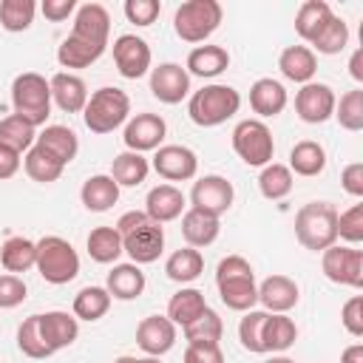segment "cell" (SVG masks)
<instances>
[{
  "mask_svg": "<svg viewBox=\"0 0 363 363\" xmlns=\"http://www.w3.org/2000/svg\"><path fill=\"white\" fill-rule=\"evenodd\" d=\"M233 199H235V190L233 184L218 176V173H207L201 179L193 182V190H190V204L193 210H201V213H210L216 218H221L230 207H233Z\"/></svg>",
  "mask_w": 363,
  "mask_h": 363,
  "instance_id": "obj_11",
  "label": "cell"
},
{
  "mask_svg": "<svg viewBox=\"0 0 363 363\" xmlns=\"http://www.w3.org/2000/svg\"><path fill=\"white\" fill-rule=\"evenodd\" d=\"M37 145L45 147L60 164H71L77 159V153H79V139L65 125H45L43 133L37 136Z\"/></svg>",
  "mask_w": 363,
  "mask_h": 363,
  "instance_id": "obj_29",
  "label": "cell"
},
{
  "mask_svg": "<svg viewBox=\"0 0 363 363\" xmlns=\"http://www.w3.org/2000/svg\"><path fill=\"white\" fill-rule=\"evenodd\" d=\"M71 34L85 40V43L108 48V37H111V14H108V9L102 3H82L77 9V14H74Z\"/></svg>",
  "mask_w": 363,
  "mask_h": 363,
  "instance_id": "obj_18",
  "label": "cell"
},
{
  "mask_svg": "<svg viewBox=\"0 0 363 363\" xmlns=\"http://www.w3.org/2000/svg\"><path fill=\"white\" fill-rule=\"evenodd\" d=\"M125 17H128V23H133V26H150V23H156V17H159V11H162V3L159 0H125Z\"/></svg>",
  "mask_w": 363,
  "mask_h": 363,
  "instance_id": "obj_50",
  "label": "cell"
},
{
  "mask_svg": "<svg viewBox=\"0 0 363 363\" xmlns=\"http://www.w3.org/2000/svg\"><path fill=\"white\" fill-rule=\"evenodd\" d=\"M113 62L125 79H139L150 68V45L136 34H119L113 40Z\"/></svg>",
  "mask_w": 363,
  "mask_h": 363,
  "instance_id": "obj_13",
  "label": "cell"
},
{
  "mask_svg": "<svg viewBox=\"0 0 363 363\" xmlns=\"http://www.w3.org/2000/svg\"><path fill=\"white\" fill-rule=\"evenodd\" d=\"M150 94L164 105H179L190 94V74L179 62H162L150 71Z\"/></svg>",
  "mask_w": 363,
  "mask_h": 363,
  "instance_id": "obj_15",
  "label": "cell"
},
{
  "mask_svg": "<svg viewBox=\"0 0 363 363\" xmlns=\"http://www.w3.org/2000/svg\"><path fill=\"white\" fill-rule=\"evenodd\" d=\"M332 17H335V14H332V6H329V3H323V0H306V3H301L298 14H295V31H298L301 40L312 43L315 34H318Z\"/></svg>",
  "mask_w": 363,
  "mask_h": 363,
  "instance_id": "obj_36",
  "label": "cell"
},
{
  "mask_svg": "<svg viewBox=\"0 0 363 363\" xmlns=\"http://www.w3.org/2000/svg\"><path fill=\"white\" fill-rule=\"evenodd\" d=\"M145 213L156 224L176 221L184 213V193L176 184H156L145 199Z\"/></svg>",
  "mask_w": 363,
  "mask_h": 363,
  "instance_id": "obj_21",
  "label": "cell"
},
{
  "mask_svg": "<svg viewBox=\"0 0 363 363\" xmlns=\"http://www.w3.org/2000/svg\"><path fill=\"white\" fill-rule=\"evenodd\" d=\"M79 199H82L85 210H91V213H105V210H111V207L119 201V184L111 179V173L88 176V179L82 182Z\"/></svg>",
  "mask_w": 363,
  "mask_h": 363,
  "instance_id": "obj_24",
  "label": "cell"
},
{
  "mask_svg": "<svg viewBox=\"0 0 363 363\" xmlns=\"http://www.w3.org/2000/svg\"><path fill=\"white\" fill-rule=\"evenodd\" d=\"M34 139H37V128L28 125L26 119H20L17 113L0 119V145L9 147V150H14L17 156L23 150H28L34 145Z\"/></svg>",
  "mask_w": 363,
  "mask_h": 363,
  "instance_id": "obj_42",
  "label": "cell"
},
{
  "mask_svg": "<svg viewBox=\"0 0 363 363\" xmlns=\"http://www.w3.org/2000/svg\"><path fill=\"white\" fill-rule=\"evenodd\" d=\"M102 54H105L102 45L85 43V40L68 34V37L60 43V48H57V62H60L62 68H88V65H94Z\"/></svg>",
  "mask_w": 363,
  "mask_h": 363,
  "instance_id": "obj_34",
  "label": "cell"
},
{
  "mask_svg": "<svg viewBox=\"0 0 363 363\" xmlns=\"http://www.w3.org/2000/svg\"><path fill=\"white\" fill-rule=\"evenodd\" d=\"M150 167L167 182H187L199 170V156L184 145H162L156 147Z\"/></svg>",
  "mask_w": 363,
  "mask_h": 363,
  "instance_id": "obj_14",
  "label": "cell"
},
{
  "mask_svg": "<svg viewBox=\"0 0 363 363\" xmlns=\"http://www.w3.org/2000/svg\"><path fill=\"white\" fill-rule=\"evenodd\" d=\"M113 363H136V357H130V354H122V357H116Z\"/></svg>",
  "mask_w": 363,
  "mask_h": 363,
  "instance_id": "obj_60",
  "label": "cell"
},
{
  "mask_svg": "<svg viewBox=\"0 0 363 363\" xmlns=\"http://www.w3.org/2000/svg\"><path fill=\"white\" fill-rule=\"evenodd\" d=\"M340 320H343V326H346V332L352 337H363V295H352L343 303Z\"/></svg>",
  "mask_w": 363,
  "mask_h": 363,
  "instance_id": "obj_52",
  "label": "cell"
},
{
  "mask_svg": "<svg viewBox=\"0 0 363 363\" xmlns=\"http://www.w3.org/2000/svg\"><path fill=\"white\" fill-rule=\"evenodd\" d=\"M26 281L20 278V275H11V272H6V275H0V309H14V306H20L23 301H26Z\"/></svg>",
  "mask_w": 363,
  "mask_h": 363,
  "instance_id": "obj_51",
  "label": "cell"
},
{
  "mask_svg": "<svg viewBox=\"0 0 363 363\" xmlns=\"http://www.w3.org/2000/svg\"><path fill=\"white\" fill-rule=\"evenodd\" d=\"M309 45H312V51H318V54H340V51L349 45V26H346L340 17H332V20L315 34V40H312Z\"/></svg>",
  "mask_w": 363,
  "mask_h": 363,
  "instance_id": "obj_46",
  "label": "cell"
},
{
  "mask_svg": "<svg viewBox=\"0 0 363 363\" xmlns=\"http://www.w3.org/2000/svg\"><path fill=\"white\" fill-rule=\"evenodd\" d=\"M0 264L6 267V272L20 275L28 272L37 264V241L26 238V235H11L6 238V244L0 247Z\"/></svg>",
  "mask_w": 363,
  "mask_h": 363,
  "instance_id": "obj_32",
  "label": "cell"
},
{
  "mask_svg": "<svg viewBox=\"0 0 363 363\" xmlns=\"http://www.w3.org/2000/svg\"><path fill=\"white\" fill-rule=\"evenodd\" d=\"M320 269L332 284L360 289L363 286V250L332 244L320 255Z\"/></svg>",
  "mask_w": 363,
  "mask_h": 363,
  "instance_id": "obj_10",
  "label": "cell"
},
{
  "mask_svg": "<svg viewBox=\"0 0 363 363\" xmlns=\"http://www.w3.org/2000/svg\"><path fill=\"white\" fill-rule=\"evenodd\" d=\"M136 343L147 357H162L176 343V326L167 320V315H147L136 326Z\"/></svg>",
  "mask_w": 363,
  "mask_h": 363,
  "instance_id": "obj_17",
  "label": "cell"
},
{
  "mask_svg": "<svg viewBox=\"0 0 363 363\" xmlns=\"http://www.w3.org/2000/svg\"><path fill=\"white\" fill-rule=\"evenodd\" d=\"M105 289L116 301H133L145 292V272L136 264H113L105 278Z\"/></svg>",
  "mask_w": 363,
  "mask_h": 363,
  "instance_id": "obj_27",
  "label": "cell"
},
{
  "mask_svg": "<svg viewBox=\"0 0 363 363\" xmlns=\"http://www.w3.org/2000/svg\"><path fill=\"white\" fill-rule=\"evenodd\" d=\"M85 247L96 264H116V258L122 255V235L116 233V227H94Z\"/></svg>",
  "mask_w": 363,
  "mask_h": 363,
  "instance_id": "obj_38",
  "label": "cell"
},
{
  "mask_svg": "<svg viewBox=\"0 0 363 363\" xmlns=\"http://www.w3.org/2000/svg\"><path fill=\"white\" fill-rule=\"evenodd\" d=\"M51 102L65 111V113H82L85 102H88V85L82 77L71 74V71H57L51 79Z\"/></svg>",
  "mask_w": 363,
  "mask_h": 363,
  "instance_id": "obj_20",
  "label": "cell"
},
{
  "mask_svg": "<svg viewBox=\"0 0 363 363\" xmlns=\"http://www.w3.org/2000/svg\"><path fill=\"white\" fill-rule=\"evenodd\" d=\"M221 233V221L210 213H201V210H187L182 213V235L187 241V247H210Z\"/></svg>",
  "mask_w": 363,
  "mask_h": 363,
  "instance_id": "obj_26",
  "label": "cell"
},
{
  "mask_svg": "<svg viewBox=\"0 0 363 363\" xmlns=\"http://www.w3.org/2000/svg\"><path fill=\"white\" fill-rule=\"evenodd\" d=\"M292 184H295V179H292V170H289L286 164L269 162V164L261 167L258 190H261L264 199H269V201H281V199H286V196L292 193Z\"/></svg>",
  "mask_w": 363,
  "mask_h": 363,
  "instance_id": "obj_40",
  "label": "cell"
},
{
  "mask_svg": "<svg viewBox=\"0 0 363 363\" xmlns=\"http://www.w3.org/2000/svg\"><path fill=\"white\" fill-rule=\"evenodd\" d=\"M216 286H218V298L227 309L235 312H250L258 303V284H255V272L250 267L247 258L241 255H227L218 261L216 267Z\"/></svg>",
  "mask_w": 363,
  "mask_h": 363,
  "instance_id": "obj_2",
  "label": "cell"
},
{
  "mask_svg": "<svg viewBox=\"0 0 363 363\" xmlns=\"http://www.w3.org/2000/svg\"><path fill=\"white\" fill-rule=\"evenodd\" d=\"M335 91L326 82H306L301 85V91L295 94V113L306 122V125H320L335 113Z\"/></svg>",
  "mask_w": 363,
  "mask_h": 363,
  "instance_id": "obj_12",
  "label": "cell"
},
{
  "mask_svg": "<svg viewBox=\"0 0 363 363\" xmlns=\"http://www.w3.org/2000/svg\"><path fill=\"white\" fill-rule=\"evenodd\" d=\"M298 298H301V289L289 275H269L258 286V303L269 315H286L298 303Z\"/></svg>",
  "mask_w": 363,
  "mask_h": 363,
  "instance_id": "obj_19",
  "label": "cell"
},
{
  "mask_svg": "<svg viewBox=\"0 0 363 363\" xmlns=\"http://www.w3.org/2000/svg\"><path fill=\"white\" fill-rule=\"evenodd\" d=\"M233 150L238 153V159L250 167H264L272 162L275 153V142L269 128L261 119H241L233 128Z\"/></svg>",
  "mask_w": 363,
  "mask_h": 363,
  "instance_id": "obj_9",
  "label": "cell"
},
{
  "mask_svg": "<svg viewBox=\"0 0 363 363\" xmlns=\"http://www.w3.org/2000/svg\"><path fill=\"white\" fill-rule=\"evenodd\" d=\"M167 133V125L159 113H136L133 119H128L125 125V147L133 153H145V150H156L162 147V139Z\"/></svg>",
  "mask_w": 363,
  "mask_h": 363,
  "instance_id": "obj_16",
  "label": "cell"
},
{
  "mask_svg": "<svg viewBox=\"0 0 363 363\" xmlns=\"http://www.w3.org/2000/svg\"><path fill=\"white\" fill-rule=\"evenodd\" d=\"M11 108L20 119H26L28 125L40 128L45 125L48 113H51V85L43 74L26 71L17 74L11 82Z\"/></svg>",
  "mask_w": 363,
  "mask_h": 363,
  "instance_id": "obj_5",
  "label": "cell"
},
{
  "mask_svg": "<svg viewBox=\"0 0 363 363\" xmlns=\"http://www.w3.org/2000/svg\"><path fill=\"white\" fill-rule=\"evenodd\" d=\"M278 68L289 82L306 85V82H312V77L318 71V57L309 45H286L278 57Z\"/></svg>",
  "mask_w": 363,
  "mask_h": 363,
  "instance_id": "obj_22",
  "label": "cell"
},
{
  "mask_svg": "<svg viewBox=\"0 0 363 363\" xmlns=\"http://www.w3.org/2000/svg\"><path fill=\"white\" fill-rule=\"evenodd\" d=\"M204 272V255L196 247H182L164 261V275L176 284H190Z\"/></svg>",
  "mask_w": 363,
  "mask_h": 363,
  "instance_id": "obj_33",
  "label": "cell"
},
{
  "mask_svg": "<svg viewBox=\"0 0 363 363\" xmlns=\"http://www.w3.org/2000/svg\"><path fill=\"white\" fill-rule=\"evenodd\" d=\"M184 363H224L218 343H187Z\"/></svg>",
  "mask_w": 363,
  "mask_h": 363,
  "instance_id": "obj_53",
  "label": "cell"
},
{
  "mask_svg": "<svg viewBox=\"0 0 363 363\" xmlns=\"http://www.w3.org/2000/svg\"><path fill=\"white\" fill-rule=\"evenodd\" d=\"M264 363H295L292 357H284V354H272L269 360H264Z\"/></svg>",
  "mask_w": 363,
  "mask_h": 363,
  "instance_id": "obj_59",
  "label": "cell"
},
{
  "mask_svg": "<svg viewBox=\"0 0 363 363\" xmlns=\"http://www.w3.org/2000/svg\"><path fill=\"white\" fill-rule=\"evenodd\" d=\"M116 233L122 235V252L130 255V264H153L164 250L162 224L150 221L145 210H128L116 221Z\"/></svg>",
  "mask_w": 363,
  "mask_h": 363,
  "instance_id": "obj_1",
  "label": "cell"
},
{
  "mask_svg": "<svg viewBox=\"0 0 363 363\" xmlns=\"http://www.w3.org/2000/svg\"><path fill=\"white\" fill-rule=\"evenodd\" d=\"M71 309H74L71 315H74L77 320L94 323V320L105 318V312L111 309V295H108L105 286H82V289L74 295V306H71Z\"/></svg>",
  "mask_w": 363,
  "mask_h": 363,
  "instance_id": "obj_37",
  "label": "cell"
},
{
  "mask_svg": "<svg viewBox=\"0 0 363 363\" xmlns=\"http://www.w3.org/2000/svg\"><path fill=\"white\" fill-rule=\"evenodd\" d=\"M40 329H43V337H45L51 352H60L79 337V320L68 312H60V309L40 315Z\"/></svg>",
  "mask_w": 363,
  "mask_h": 363,
  "instance_id": "obj_23",
  "label": "cell"
},
{
  "mask_svg": "<svg viewBox=\"0 0 363 363\" xmlns=\"http://www.w3.org/2000/svg\"><path fill=\"white\" fill-rule=\"evenodd\" d=\"M17 349L31 357V360H45L51 357L54 352L48 349L45 337H43V329H40V315H28L20 326H17Z\"/></svg>",
  "mask_w": 363,
  "mask_h": 363,
  "instance_id": "obj_41",
  "label": "cell"
},
{
  "mask_svg": "<svg viewBox=\"0 0 363 363\" xmlns=\"http://www.w3.org/2000/svg\"><path fill=\"white\" fill-rule=\"evenodd\" d=\"M267 315L269 312H264V309H250V312H244V318L238 323V340L252 354H264V323H267Z\"/></svg>",
  "mask_w": 363,
  "mask_h": 363,
  "instance_id": "obj_48",
  "label": "cell"
},
{
  "mask_svg": "<svg viewBox=\"0 0 363 363\" xmlns=\"http://www.w3.org/2000/svg\"><path fill=\"white\" fill-rule=\"evenodd\" d=\"M227 65H230L227 48H221V45H196V48L187 54L184 71L193 74V77L210 79V77H218L221 71H227Z\"/></svg>",
  "mask_w": 363,
  "mask_h": 363,
  "instance_id": "obj_30",
  "label": "cell"
},
{
  "mask_svg": "<svg viewBox=\"0 0 363 363\" xmlns=\"http://www.w3.org/2000/svg\"><path fill=\"white\" fill-rule=\"evenodd\" d=\"M250 108L258 116H278L286 108V88L272 77L255 79L250 88Z\"/></svg>",
  "mask_w": 363,
  "mask_h": 363,
  "instance_id": "obj_25",
  "label": "cell"
},
{
  "mask_svg": "<svg viewBox=\"0 0 363 363\" xmlns=\"http://www.w3.org/2000/svg\"><path fill=\"white\" fill-rule=\"evenodd\" d=\"M221 335H224V323H221L218 312L210 309V306H207L193 323L184 326V337H187V343H218Z\"/></svg>",
  "mask_w": 363,
  "mask_h": 363,
  "instance_id": "obj_44",
  "label": "cell"
},
{
  "mask_svg": "<svg viewBox=\"0 0 363 363\" xmlns=\"http://www.w3.org/2000/svg\"><path fill=\"white\" fill-rule=\"evenodd\" d=\"M298 337V326L286 315H267L264 323V352H286Z\"/></svg>",
  "mask_w": 363,
  "mask_h": 363,
  "instance_id": "obj_43",
  "label": "cell"
},
{
  "mask_svg": "<svg viewBox=\"0 0 363 363\" xmlns=\"http://www.w3.org/2000/svg\"><path fill=\"white\" fill-rule=\"evenodd\" d=\"M17 170H20V156L14 150H9V147L0 145V182L3 179H11Z\"/></svg>",
  "mask_w": 363,
  "mask_h": 363,
  "instance_id": "obj_56",
  "label": "cell"
},
{
  "mask_svg": "<svg viewBox=\"0 0 363 363\" xmlns=\"http://www.w3.org/2000/svg\"><path fill=\"white\" fill-rule=\"evenodd\" d=\"M136 363H162L159 357H136Z\"/></svg>",
  "mask_w": 363,
  "mask_h": 363,
  "instance_id": "obj_61",
  "label": "cell"
},
{
  "mask_svg": "<svg viewBox=\"0 0 363 363\" xmlns=\"http://www.w3.org/2000/svg\"><path fill=\"white\" fill-rule=\"evenodd\" d=\"M295 238L312 250L323 252L337 241V210L329 201H309L295 213Z\"/></svg>",
  "mask_w": 363,
  "mask_h": 363,
  "instance_id": "obj_3",
  "label": "cell"
},
{
  "mask_svg": "<svg viewBox=\"0 0 363 363\" xmlns=\"http://www.w3.org/2000/svg\"><path fill=\"white\" fill-rule=\"evenodd\" d=\"M150 173V162L142 156V153H133V150H125L119 156H113V164H111V179L119 184V187H139Z\"/></svg>",
  "mask_w": 363,
  "mask_h": 363,
  "instance_id": "obj_35",
  "label": "cell"
},
{
  "mask_svg": "<svg viewBox=\"0 0 363 363\" xmlns=\"http://www.w3.org/2000/svg\"><path fill=\"white\" fill-rule=\"evenodd\" d=\"M207 309V301H204V292H199V289H193V286H182L176 295H170V301H167V320L173 323V326H187V323H193L201 312Z\"/></svg>",
  "mask_w": 363,
  "mask_h": 363,
  "instance_id": "obj_31",
  "label": "cell"
},
{
  "mask_svg": "<svg viewBox=\"0 0 363 363\" xmlns=\"http://www.w3.org/2000/svg\"><path fill=\"white\" fill-rule=\"evenodd\" d=\"M340 184H343V190H346L349 196L360 199V196H363V162L346 164L343 173H340Z\"/></svg>",
  "mask_w": 363,
  "mask_h": 363,
  "instance_id": "obj_54",
  "label": "cell"
},
{
  "mask_svg": "<svg viewBox=\"0 0 363 363\" xmlns=\"http://www.w3.org/2000/svg\"><path fill=\"white\" fill-rule=\"evenodd\" d=\"M37 272L45 284L62 286L79 275V255L71 247V241L60 235H43L37 241Z\"/></svg>",
  "mask_w": 363,
  "mask_h": 363,
  "instance_id": "obj_6",
  "label": "cell"
},
{
  "mask_svg": "<svg viewBox=\"0 0 363 363\" xmlns=\"http://www.w3.org/2000/svg\"><path fill=\"white\" fill-rule=\"evenodd\" d=\"M224 9L218 0H187L173 14V31L184 43H204L221 26Z\"/></svg>",
  "mask_w": 363,
  "mask_h": 363,
  "instance_id": "obj_8",
  "label": "cell"
},
{
  "mask_svg": "<svg viewBox=\"0 0 363 363\" xmlns=\"http://www.w3.org/2000/svg\"><path fill=\"white\" fill-rule=\"evenodd\" d=\"M128 113H130V99L122 88H99L88 96L85 102V111H82V122L91 133H111L116 130L119 125L128 122Z\"/></svg>",
  "mask_w": 363,
  "mask_h": 363,
  "instance_id": "obj_7",
  "label": "cell"
},
{
  "mask_svg": "<svg viewBox=\"0 0 363 363\" xmlns=\"http://www.w3.org/2000/svg\"><path fill=\"white\" fill-rule=\"evenodd\" d=\"M349 74H352L357 82H363V48H357V51L352 54V60H349Z\"/></svg>",
  "mask_w": 363,
  "mask_h": 363,
  "instance_id": "obj_58",
  "label": "cell"
},
{
  "mask_svg": "<svg viewBox=\"0 0 363 363\" xmlns=\"http://www.w3.org/2000/svg\"><path fill=\"white\" fill-rule=\"evenodd\" d=\"M23 167H26L28 179H34V182H40V184L57 182V179L62 176V170H65V164H60V162H57L45 147H40V145H31V147L26 150Z\"/></svg>",
  "mask_w": 363,
  "mask_h": 363,
  "instance_id": "obj_39",
  "label": "cell"
},
{
  "mask_svg": "<svg viewBox=\"0 0 363 363\" xmlns=\"http://www.w3.org/2000/svg\"><path fill=\"white\" fill-rule=\"evenodd\" d=\"M37 3L34 0H0V26L11 34L26 31L34 23Z\"/></svg>",
  "mask_w": 363,
  "mask_h": 363,
  "instance_id": "obj_45",
  "label": "cell"
},
{
  "mask_svg": "<svg viewBox=\"0 0 363 363\" xmlns=\"http://www.w3.org/2000/svg\"><path fill=\"white\" fill-rule=\"evenodd\" d=\"M340 363H363V343H352L343 349Z\"/></svg>",
  "mask_w": 363,
  "mask_h": 363,
  "instance_id": "obj_57",
  "label": "cell"
},
{
  "mask_svg": "<svg viewBox=\"0 0 363 363\" xmlns=\"http://www.w3.org/2000/svg\"><path fill=\"white\" fill-rule=\"evenodd\" d=\"M238 108H241V94L233 85H221V82L204 85L187 102V113L199 128H216L230 116H235Z\"/></svg>",
  "mask_w": 363,
  "mask_h": 363,
  "instance_id": "obj_4",
  "label": "cell"
},
{
  "mask_svg": "<svg viewBox=\"0 0 363 363\" xmlns=\"http://www.w3.org/2000/svg\"><path fill=\"white\" fill-rule=\"evenodd\" d=\"M295 176H303V179H312V176H320L323 167H326V150L320 142L315 139H301L292 145L289 150V164H286Z\"/></svg>",
  "mask_w": 363,
  "mask_h": 363,
  "instance_id": "obj_28",
  "label": "cell"
},
{
  "mask_svg": "<svg viewBox=\"0 0 363 363\" xmlns=\"http://www.w3.org/2000/svg\"><path fill=\"white\" fill-rule=\"evenodd\" d=\"M40 11L45 14V20L51 23H62L77 11V0H43Z\"/></svg>",
  "mask_w": 363,
  "mask_h": 363,
  "instance_id": "obj_55",
  "label": "cell"
},
{
  "mask_svg": "<svg viewBox=\"0 0 363 363\" xmlns=\"http://www.w3.org/2000/svg\"><path fill=\"white\" fill-rule=\"evenodd\" d=\"M337 238L357 247L363 241V204H352L346 213H337Z\"/></svg>",
  "mask_w": 363,
  "mask_h": 363,
  "instance_id": "obj_49",
  "label": "cell"
},
{
  "mask_svg": "<svg viewBox=\"0 0 363 363\" xmlns=\"http://www.w3.org/2000/svg\"><path fill=\"white\" fill-rule=\"evenodd\" d=\"M340 128L357 133L363 130V88H352L340 96V102H335V113H332Z\"/></svg>",
  "mask_w": 363,
  "mask_h": 363,
  "instance_id": "obj_47",
  "label": "cell"
}]
</instances>
